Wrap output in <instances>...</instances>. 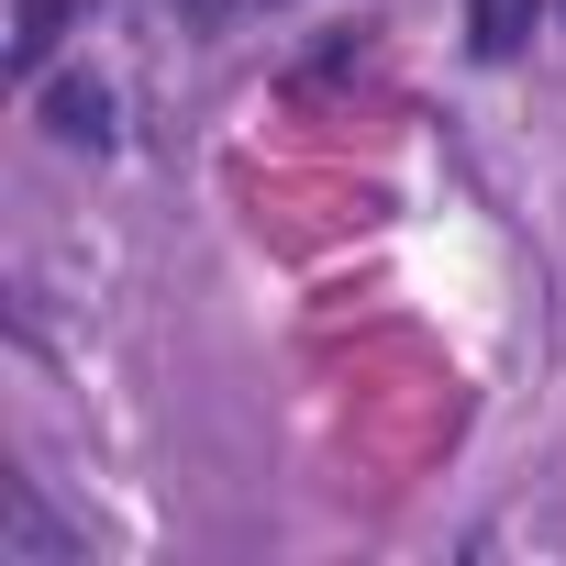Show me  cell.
I'll return each mask as SVG.
<instances>
[{"label": "cell", "mask_w": 566, "mask_h": 566, "mask_svg": "<svg viewBox=\"0 0 566 566\" xmlns=\"http://www.w3.org/2000/svg\"><path fill=\"white\" fill-rule=\"evenodd\" d=\"M0 511H12V522H0V555H67V533L45 522V500L12 478V489H0Z\"/></svg>", "instance_id": "4"}, {"label": "cell", "mask_w": 566, "mask_h": 566, "mask_svg": "<svg viewBox=\"0 0 566 566\" xmlns=\"http://www.w3.org/2000/svg\"><path fill=\"white\" fill-rule=\"evenodd\" d=\"M78 12H90V0H12V78H23V90L45 78V56L67 45V23H78Z\"/></svg>", "instance_id": "1"}, {"label": "cell", "mask_w": 566, "mask_h": 566, "mask_svg": "<svg viewBox=\"0 0 566 566\" xmlns=\"http://www.w3.org/2000/svg\"><path fill=\"white\" fill-rule=\"evenodd\" d=\"M45 123H56V145H112V90L67 78V90H45Z\"/></svg>", "instance_id": "2"}, {"label": "cell", "mask_w": 566, "mask_h": 566, "mask_svg": "<svg viewBox=\"0 0 566 566\" xmlns=\"http://www.w3.org/2000/svg\"><path fill=\"white\" fill-rule=\"evenodd\" d=\"M533 12H544V0H467L478 56H522V45H533Z\"/></svg>", "instance_id": "3"}]
</instances>
